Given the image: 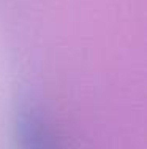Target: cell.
I'll return each mask as SVG.
<instances>
[{
	"mask_svg": "<svg viewBox=\"0 0 147 149\" xmlns=\"http://www.w3.org/2000/svg\"><path fill=\"white\" fill-rule=\"evenodd\" d=\"M17 149H59L55 135L35 108H24L16 124Z\"/></svg>",
	"mask_w": 147,
	"mask_h": 149,
	"instance_id": "1",
	"label": "cell"
}]
</instances>
